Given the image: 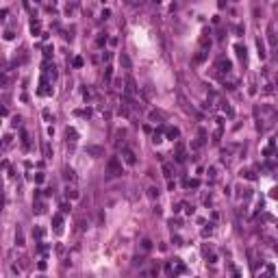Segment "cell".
I'll return each instance as SVG.
<instances>
[{
	"label": "cell",
	"mask_w": 278,
	"mask_h": 278,
	"mask_svg": "<svg viewBox=\"0 0 278 278\" xmlns=\"http://www.w3.org/2000/svg\"><path fill=\"white\" fill-rule=\"evenodd\" d=\"M72 211V207L68 204V202H65V204H61V213H70Z\"/></svg>",
	"instance_id": "ee69618b"
},
{
	"label": "cell",
	"mask_w": 278,
	"mask_h": 278,
	"mask_svg": "<svg viewBox=\"0 0 278 278\" xmlns=\"http://www.w3.org/2000/svg\"><path fill=\"white\" fill-rule=\"evenodd\" d=\"M9 111H7V107H0V115H7Z\"/></svg>",
	"instance_id": "f5cc1de1"
},
{
	"label": "cell",
	"mask_w": 278,
	"mask_h": 278,
	"mask_svg": "<svg viewBox=\"0 0 278 278\" xmlns=\"http://www.w3.org/2000/svg\"><path fill=\"white\" fill-rule=\"evenodd\" d=\"M172 243H174V246H183V239H180L178 235H174V237H172Z\"/></svg>",
	"instance_id": "60d3db41"
},
{
	"label": "cell",
	"mask_w": 278,
	"mask_h": 278,
	"mask_svg": "<svg viewBox=\"0 0 278 278\" xmlns=\"http://www.w3.org/2000/svg\"><path fill=\"white\" fill-rule=\"evenodd\" d=\"M111 74H113V72H111V68H107V70H104V78H107V80H111Z\"/></svg>",
	"instance_id": "c3c4849f"
},
{
	"label": "cell",
	"mask_w": 278,
	"mask_h": 278,
	"mask_svg": "<svg viewBox=\"0 0 278 278\" xmlns=\"http://www.w3.org/2000/svg\"><path fill=\"white\" fill-rule=\"evenodd\" d=\"M72 65L74 68H83V57H74L72 59Z\"/></svg>",
	"instance_id": "d6a6232c"
},
{
	"label": "cell",
	"mask_w": 278,
	"mask_h": 278,
	"mask_svg": "<svg viewBox=\"0 0 278 278\" xmlns=\"http://www.w3.org/2000/svg\"><path fill=\"white\" fill-rule=\"evenodd\" d=\"M7 15H9V11H7V9H2V11H0V22H2Z\"/></svg>",
	"instance_id": "681fc988"
},
{
	"label": "cell",
	"mask_w": 278,
	"mask_h": 278,
	"mask_svg": "<svg viewBox=\"0 0 278 278\" xmlns=\"http://www.w3.org/2000/svg\"><path fill=\"white\" fill-rule=\"evenodd\" d=\"M44 235H46V230H44V228H39V226H35V228H33V237H35V239H41Z\"/></svg>",
	"instance_id": "cb8c5ba5"
},
{
	"label": "cell",
	"mask_w": 278,
	"mask_h": 278,
	"mask_svg": "<svg viewBox=\"0 0 278 278\" xmlns=\"http://www.w3.org/2000/svg\"><path fill=\"white\" fill-rule=\"evenodd\" d=\"M263 94H265V96H270V94H274V87H272V85H265V89H263Z\"/></svg>",
	"instance_id": "b9f144b4"
},
{
	"label": "cell",
	"mask_w": 278,
	"mask_h": 278,
	"mask_svg": "<svg viewBox=\"0 0 278 278\" xmlns=\"http://www.w3.org/2000/svg\"><path fill=\"white\" fill-rule=\"evenodd\" d=\"M102 59H104V61H111V52L104 50V52H102Z\"/></svg>",
	"instance_id": "f907efd6"
},
{
	"label": "cell",
	"mask_w": 278,
	"mask_h": 278,
	"mask_svg": "<svg viewBox=\"0 0 278 278\" xmlns=\"http://www.w3.org/2000/svg\"><path fill=\"white\" fill-rule=\"evenodd\" d=\"M239 176H241V178H248V180H256V174L252 170H241V172H239Z\"/></svg>",
	"instance_id": "e0dca14e"
},
{
	"label": "cell",
	"mask_w": 278,
	"mask_h": 278,
	"mask_svg": "<svg viewBox=\"0 0 278 278\" xmlns=\"http://www.w3.org/2000/svg\"><path fill=\"white\" fill-rule=\"evenodd\" d=\"M37 215H41V213L46 211V207H44V202H39V198H37V202H35V209H33Z\"/></svg>",
	"instance_id": "603a6c76"
},
{
	"label": "cell",
	"mask_w": 278,
	"mask_h": 278,
	"mask_svg": "<svg viewBox=\"0 0 278 278\" xmlns=\"http://www.w3.org/2000/svg\"><path fill=\"white\" fill-rule=\"evenodd\" d=\"M256 50H258V59H265V57H267V52H265V44H263V39H256Z\"/></svg>",
	"instance_id": "5bb4252c"
},
{
	"label": "cell",
	"mask_w": 278,
	"mask_h": 278,
	"mask_svg": "<svg viewBox=\"0 0 278 278\" xmlns=\"http://www.w3.org/2000/svg\"><path fill=\"white\" fill-rule=\"evenodd\" d=\"M161 196V191H159V187H150L148 189V198H152V200H156Z\"/></svg>",
	"instance_id": "44dd1931"
},
{
	"label": "cell",
	"mask_w": 278,
	"mask_h": 278,
	"mask_svg": "<svg viewBox=\"0 0 278 278\" xmlns=\"http://www.w3.org/2000/svg\"><path fill=\"white\" fill-rule=\"evenodd\" d=\"M9 85V76L7 74H0V87H7Z\"/></svg>",
	"instance_id": "836d02e7"
},
{
	"label": "cell",
	"mask_w": 278,
	"mask_h": 278,
	"mask_svg": "<svg viewBox=\"0 0 278 278\" xmlns=\"http://www.w3.org/2000/svg\"><path fill=\"white\" fill-rule=\"evenodd\" d=\"M44 180H46V174H35V183L37 185H41Z\"/></svg>",
	"instance_id": "d590c367"
},
{
	"label": "cell",
	"mask_w": 278,
	"mask_h": 278,
	"mask_svg": "<svg viewBox=\"0 0 278 278\" xmlns=\"http://www.w3.org/2000/svg\"><path fill=\"white\" fill-rule=\"evenodd\" d=\"M243 31H246V29H243L241 24H239V26H235V33H237V35H243Z\"/></svg>",
	"instance_id": "bcb514c9"
},
{
	"label": "cell",
	"mask_w": 278,
	"mask_h": 278,
	"mask_svg": "<svg viewBox=\"0 0 278 278\" xmlns=\"http://www.w3.org/2000/svg\"><path fill=\"white\" fill-rule=\"evenodd\" d=\"M122 156H124V161H126V165H137V154L131 150V148H122Z\"/></svg>",
	"instance_id": "3957f363"
},
{
	"label": "cell",
	"mask_w": 278,
	"mask_h": 278,
	"mask_svg": "<svg viewBox=\"0 0 278 278\" xmlns=\"http://www.w3.org/2000/svg\"><path fill=\"white\" fill-rule=\"evenodd\" d=\"M44 154H46V159H50V156H52V150H50V146H48V144L44 146Z\"/></svg>",
	"instance_id": "f35d334b"
},
{
	"label": "cell",
	"mask_w": 278,
	"mask_h": 278,
	"mask_svg": "<svg viewBox=\"0 0 278 278\" xmlns=\"http://www.w3.org/2000/svg\"><path fill=\"white\" fill-rule=\"evenodd\" d=\"M150 119H152V122H161L163 115L159 113V111H150Z\"/></svg>",
	"instance_id": "f1b7e54d"
},
{
	"label": "cell",
	"mask_w": 278,
	"mask_h": 278,
	"mask_svg": "<svg viewBox=\"0 0 278 278\" xmlns=\"http://www.w3.org/2000/svg\"><path fill=\"white\" fill-rule=\"evenodd\" d=\"M41 115H44V119H46V122H54V115L50 113L48 109H44V111H41Z\"/></svg>",
	"instance_id": "4316f807"
},
{
	"label": "cell",
	"mask_w": 278,
	"mask_h": 278,
	"mask_svg": "<svg viewBox=\"0 0 278 278\" xmlns=\"http://www.w3.org/2000/svg\"><path fill=\"white\" fill-rule=\"evenodd\" d=\"M119 63H122V65L126 68V70H131V65H133V63H131V59H128V54H119Z\"/></svg>",
	"instance_id": "ffe728a7"
},
{
	"label": "cell",
	"mask_w": 278,
	"mask_h": 278,
	"mask_svg": "<svg viewBox=\"0 0 278 278\" xmlns=\"http://www.w3.org/2000/svg\"><path fill=\"white\" fill-rule=\"evenodd\" d=\"M152 141H154V144H161V141H163V133H161V131H156V133L152 135Z\"/></svg>",
	"instance_id": "4dcf8cb0"
},
{
	"label": "cell",
	"mask_w": 278,
	"mask_h": 278,
	"mask_svg": "<svg viewBox=\"0 0 278 278\" xmlns=\"http://www.w3.org/2000/svg\"><path fill=\"white\" fill-rule=\"evenodd\" d=\"M172 267H174V274H185V272H187V267H185V265L180 263V258H174Z\"/></svg>",
	"instance_id": "8fae6325"
},
{
	"label": "cell",
	"mask_w": 278,
	"mask_h": 278,
	"mask_svg": "<svg viewBox=\"0 0 278 278\" xmlns=\"http://www.w3.org/2000/svg\"><path fill=\"white\" fill-rule=\"evenodd\" d=\"M87 154H91V156H102L104 154V148L102 146H87Z\"/></svg>",
	"instance_id": "ba28073f"
},
{
	"label": "cell",
	"mask_w": 278,
	"mask_h": 278,
	"mask_svg": "<svg viewBox=\"0 0 278 278\" xmlns=\"http://www.w3.org/2000/svg\"><path fill=\"white\" fill-rule=\"evenodd\" d=\"M270 196H272V198H276V196H278V189H276V187H272V191H270Z\"/></svg>",
	"instance_id": "816d5d0a"
},
{
	"label": "cell",
	"mask_w": 278,
	"mask_h": 278,
	"mask_svg": "<svg viewBox=\"0 0 278 278\" xmlns=\"http://www.w3.org/2000/svg\"><path fill=\"white\" fill-rule=\"evenodd\" d=\"M235 52H237V57H239V59H243V61H246L248 52H246V46H243V44H237V46H235Z\"/></svg>",
	"instance_id": "9a60e30c"
},
{
	"label": "cell",
	"mask_w": 278,
	"mask_h": 278,
	"mask_svg": "<svg viewBox=\"0 0 278 278\" xmlns=\"http://www.w3.org/2000/svg\"><path fill=\"white\" fill-rule=\"evenodd\" d=\"M183 187H191V189H198V187H200V180H198V178H191V180H187V178H185V180H183Z\"/></svg>",
	"instance_id": "2e32d148"
},
{
	"label": "cell",
	"mask_w": 278,
	"mask_h": 278,
	"mask_svg": "<svg viewBox=\"0 0 278 278\" xmlns=\"http://www.w3.org/2000/svg\"><path fill=\"white\" fill-rule=\"evenodd\" d=\"M215 70H217V72H215V76L219 78L222 74H228L230 70H233V63H230L228 59H219V61H217V65H215Z\"/></svg>",
	"instance_id": "7a4b0ae2"
},
{
	"label": "cell",
	"mask_w": 278,
	"mask_h": 278,
	"mask_svg": "<svg viewBox=\"0 0 278 278\" xmlns=\"http://www.w3.org/2000/svg\"><path fill=\"white\" fill-rule=\"evenodd\" d=\"M141 250H144V252H150V250H152V241H150V239H144V241H141Z\"/></svg>",
	"instance_id": "484cf974"
},
{
	"label": "cell",
	"mask_w": 278,
	"mask_h": 278,
	"mask_svg": "<svg viewBox=\"0 0 278 278\" xmlns=\"http://www.w3.org/2000/svg\"><path fill=\"white\" fill-rule=\"evenodd\" d=\"M222 111H224V113H226L228 117H233V115H235V111H233V107H230V104H226V102L222 104Z\"/></svg>",
	"instance_id": "d4e9b609"
},
{
	"label": "cell",
	"mask_w": 278,
	"mask_h": 278,
	"mask_svg": "<svg viewBox=\"0 0 278 278\" xmlns=\"http://www.w3.org/2000/svg\"><path fill=\"white\" fill-rule=\"evenodd\" d=\"M39 29H41V22H39V20H33V22H31V31H33V35H39Z\"/></svg>",
	"instance_id": "7402d4cb"
},
{
	"label": "cell",
	"mask_w": 278,
	"mask_h": 278,
	"mask_svg": "<svg viewBox=\"0 0 278 278\" xmlns=\"http://www.w3.org/2000/svg\"><path fill=\"white\" fill-rule=\"evenodd\" d=\"M213 235V224H209L207 228H202V237H211Z\"/></svg>",
	"instance_id": "1f68e13d"
},
{
	"label": "cell",
	"mask_w": 278,
	"mask_h": 278,
	"mask_svg": "<svg viewBox=\"0 0 278 278\" xmlns=\"http://www.w3.org/2000/svg\"><path fill=\"white\" fill-rule=\"evenodd\" d=\"M65 137H68V141H70V148H74V144H76V139H78V133H76V128H65Z\"/></svg>",
	"instance_id": "5b68a950"
},
{
	"label": "cell",
	"mask_w": 278,
	"mask_h": 278,
	"mask_svg": "<svg viewBox=\"0 0 278 278\" xmlns=\"http://www.w3.org/2000/svg\"><path fill=\"white\" fill-rule=\"evenodd\" d=\"M107 172L109 176H122V161L117 159V156H111V159L107 161Z\"/></svg>",
	"instance_id": "6da1fadb"
},
{
	"label": "cell",
	"mask_w": 278,
	"mask_h": 278,
	"mask_svg": "<svg viewBox=\"0 0 278 278\" xmlns=\"http://www.w3.org/2000/svg\"><path fill=\"white\" fill-rule=\"evenodd\" d=\"M274 148H276V139H270V144L263 148V156H272L274 154Z\"/></svg>",
	"instance_id": "7c38bea8"
},
{
	"label": "cell",
	"mask_w": 278,
	"mask_h": 278,
	"mask_svg": "<svg viewBox=\"0 0 278 278\" xmlns=\"http://www.w3.org/2000/svg\"><path fill=\"white\" fill-rule=\"evenodd\" d=\"M163 133H165V137H168V139H178V137H180V131H178L176 126H165Z\"/></svg>",
	"instance_id": "277c9868"
},
{
	"label": "cell",
	"mask_w": 278,
	"mask_h": 278,
	"mask_svg": "<svg viewBox=\"0 0 278 278\" xmlns=\"http://www.w3.org/2000/svg\"><path fill=\"white\" fill-rule=\"evenodd\" d=\"M104 41H107V35H100L98 39H96V44H98V46H104Z\"/></svg>",
	"instance_id": "7bdbcfd3"
},
{
	"label": "cell",
	"mask_w": 278,
	"mask_h": 278,
	"mask_svg": "<svg viewBox=\"0 0 278 278\" xmlns=\"http://www.w3.org/2000/svg\"><path fill=\"white\" fill-rule=\"evenodd\" d=\"M65 196H68V200H76V198L80 196V193H78L76 189H74V187H68V189H65Z\"/></svg>",
	"instance_id": "d6986e66"
},
{
	"label": "cell",
	"mask_w": 278,
	"mask_h": 278,
	"mask_svg": "<svg viewBox=\"0 0 278 278\" xmlns=\"http://www.w3.org/2000/svg\"><path fill=\"white\" fill-rule=\"evenodd\" d=\"M207 57H209V50H200V52L196 54V57H193V63H202Z\"/></svg>",
	"instance_id": "ac0fdd59"
},
{
	"label": "cell",
	"mask_w": 278,
	"mask_h": 278,
	"mask_svg": "<svg viewBox=\"0 0 278 278\" xmlns=\"http://www.w3.org/2000/svg\"><path fill=\"white\" fill-rule=\"evenodd\" d=\"M183 209H185V213H187V215H193V213H196V209L189 207V204H183Z\"/></svg>",
	"instance_id": "8d00e7d4"
},
{
	"label": "cell",
	"mask_w": 278,
	"mask_h": 278,
	"mask_svg": "<svg viewBox=\"0 0 278 278\" xmlns=\"http://www.w3.org/2000/svg\"><path fill=\"white\" fill-rule=\"evenodd\" d=\"M50 54H52V46H46V48H44V57L50 59Z\"/></svg>",
	"instance_id": "74e56055"
},
{
	"label": "cell",
	"mask_w": 278,
	"mask_h": 278,
	"mask_svg": "<svg viewBox=\"0 0 278 278\" xmlns=\"http://www.w3.org/2000/svg\"><path fill=\"white\" fill-rule=\"evenodd\" d=\"M124 91H126V96H135V94H137V87H135V80H133V78H126Z\"/></svg>",
	"instance_id": "9c48e42d"
},
{
	"label": "cell",
	"mask_w": 278,
	"mask_h": 278,
	"mask_svg": "<svg viewBox=\"0 0 278 278\" xmlns=\"http://www.w3.org/2000/svg\"><path fill=\"white\" fill-rule=\"evenodd\" d=\"M46 267H48V265H46V261H39V263H37V270H39V272H44Z\"/></svg>",
	"instance_id": "f6af8a7d"
},
{
	"label": "cell",
	"mask_w": 278,
	"mask_h": 278,
	"mask_svg": "<svg viewBox=\"0 0 278 278\" xmlns=\"http://www.w3.org/2000/svg\"><path fill=\"white\" fill-rule=\"evenodd\" d=\"M63 178L70 180V183H76V172H74L72 168H63Z\"/></svg>",
	"instance_id": "30bf717a"
},
{
	"label": "cell",
	"mask_w": 278,
	"mask_h": 278,
	"mask_svg": "<svg viewBox=\"0 0 278 278\" xmlns=\"http://www.w3.org/2000/svg\"><path fill=\"white\" fill-rule=\"evenodd\" d=\"M15 243H17V246H24V235H22L20 228H17V233H15Z\"/></svg>",
	"instance_id": "83f0119b"
},
{
	"label": "cell",
	"mask_w": 278,
	"mask_h": 278,
	"mask_svg": "<svg viewBox=\"0 0 278 278\" xmlns=\"http://www.w3.org/2000/svg\"><path fill=\"white\" fill-rule=\"evenodd\" d=\"M52 228H54V233H61L63 230V215L61 213H57V215L52 217Z\"/></svg>",
	"instance_id": "8992f818"
},
{
	"label": "cell",
	"mask_w": 278,
	"mask_h": 278,
	"mask_svg": "<svg viewBox=\"0 0 278 278\" xmlns=\"http://www.w3.org/2000/svg\"><path fill=\"white\" fill-rule=\"evenodd\" d=\"M22 146H24V150H29V148H31V141H29V133H22Z\"/></svg>",
	"instance_id": "f546056e"
},
{
	"label": "cell",
	"mask_w": 278,
	"mask_h": 278,
	"mask_svg": "<svg viewBox=\"0 0 278 278\" xmlns=\"http://www.w3.org/2000/svg\"><path fill=\"white\" fill-rule=\"evenodd\" d=\"M211 31L207 29L204 33H202V37H200V46H202V50H207V48H211Z\"/></svg>",
	"instance_id": "52a82bcc"
},
{
	"label": "cell",
	"mask_w": 278,
	"mask_h": 278,
	"mask_svg": "<svg viewBox=\"0 0 278 278\" xmlns=\"http://www.w3.org/2000/svg\"><path fill=\"white\" fill-rule=\"evenodd\" d=\"M13 37H15V35H13L11 31H7V33H5V39H7V41H11V39H13Z\"/></svg>",
	"instance_id": "7dc6e473"
},
{
	"label": "cell",
	"mask_w": 278,
	"mask_h": 278,
	"mask_svg": "<svg viewBox=\"0 0 278 278\" xmlns=\"http://www.w3.org/2000/svg\"><path fill=\"white\" fill-rule=\"evenodd\" d=\"M161 172H163V176H165V178H172V176H174V168H172V165L170 163H163V168H161Z\"/></svg>",
	"instance_id": "4fadbf2b"
},
{
	"label": "cell",
	"mask_w": 278,
	"mask_h": 278,
	"mask_svg": "<svg viewBox=\"0 0 278 278\" xmlns=\"http://www.w3.org/2000/svg\"><path fill=\"white\" fill-rule=\"evenodd\" d=\"M37 252H41V254H44V252H48V246L39 241V246H37Z\"/></svg>",
	"instance_id": "ab89813d"
},
{
	"label": "cell",
	"mask_w": 278,
	"mask_h": 278,
	"mask_svg": "<svg viewBox=\"0 0 278 278\" xmlns=\"http://www.w3.org/2000/svg\"><path fill=\"white\" fill-rule=\"evenodd\" d=\"M163 272L168 274V276H172V274H174V267H172V263H165V267H163Z\"/></svg>",
	"instance_id": "e575fe53"
}]
</instances>
